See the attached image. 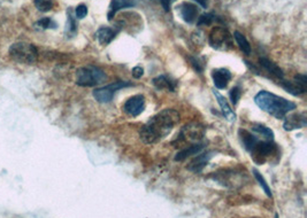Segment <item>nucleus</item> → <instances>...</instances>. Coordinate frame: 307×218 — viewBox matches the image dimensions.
<instances>
[{
    "label": "nucleus",
    "mask_w": 307,
    "mask_h": 218,
    "mask_svg": "<svg viewBox=\"0 0 307 218\" xmlns=\"http://www.w3.org/2000/svg\"><path fill=\"white\" fill-rule=\"evenodd\" d=\"M10 56L15 62L23 64H32L38 59V51L32 44L15 43L10 47Z\"/></svg>",
    "instance_id": "nucleus-4"
},
{
    "label": "nucleus",
    "mask_w": 307,
    "mask_h": 218,
    "mask_svg": "<svg viewBox=\"0 0 307 218\" xmlns=\"http://www.w3.org/2000/svg\"><path fill=\"white\" fill-rule=\"evenodd\" d=\"M214 181H216L221 184V185H224L226 187H235L237 184H240L242 185V179L240 177L238 174H236V172L230 171L228 174L227 170H224V172H216V175H214Z\"/></svg>",
    "instance_id": "nucleus-11"
},
{
    "label": "nucleus",
    "mask_w": 307,
    "mask_h": 218,
    "mask_svg": "<svg viewBox=\"0 0 307 218\" xmlns=\"http://www.w3.org/2000/svg\"><path fill=\"white\" fill-rule=\"evenodd\" d=\"M212 78L216 87L220 90L226 89L228 83L230 82V79H232V72H230L228 69L224 68L216 69V70H213L212 72Z\"/></svg>",
    "instance_id": "nucleus-12"
},
{
    "label": "nucleus",
    "mask_w": 307,
    "mask_h": 218,
    "mask_svg": "<svg viewBox=\"0 0 307 218\" xmlns=\"http://www.w3.org/2000/svg\"><path fill=\"white\" fill-rule=\"evenodd\" d=\"M253 218H258V217H253Z\"/></svg>",
    "instance_id": "nucleus-34"
},
{
    "label": "nucleus",
    "mask_w": 307,
    "mask_h": 218,
    "mask_svg": "<svg viewBox=\"0 0 307 218\" xmlns=\"http://www.w3.org/2000/svg\"><path fill=\"white\" fill-rule=\"evenodd\" d=\"M132 76L135 78H140L142 76H143V74H144V69L142 68V67H140V66H137V67H135L132 69Z\"/></svg>",
    "instance_id": "nucleus-31"
},
{
    "label": "nucleus",
    "mask_w": 307,
    "mask_h": 218,
    "mask_svg": "<svg viewBox=\"0 0 307 218\" xmlns=\"http://www.w3.org/2000/svg\"><path fill=\"white\" fill-rule=\"evenodd\" d=\"M204 148H205V144L204 143H198V144L190 145V146H188L186 148L181 149V151H180L178 154H176L175 161H183V160H186V158H189V156L197 155Z\"/></svg>",
    "instance_id": "nucleus-15"
},
{
    "label": "nucleus",
    "mask_w": 307,
    "mask_h": 218,
    "mask_svg": "<svg viewBox=\"0 0 307 218\" xmlns=\"http://www.w3.org/2000/svg\"><path fill=\"white\" fill-rule=\"evenodd\" d=\"M278 147L276 145L273 144V141H258L256 144V146L251 149V158L253 159L256 163L264 164L266 161L270 159V156L274 155Z\"/></svg>",
    "instance_id": "nucleus-6"
},
{
    "label": "nucleus",
    "mask_w": 307,
    "mask_h": 218,
    "mask_svg": "<svg viewBox=\"0 0 307 218\" xmlns=\"http://www.w3.org/2000/svg\"><path fill=\"white\" fill-rule=\"evenodd\" d=\"M107 76L100 68L88 66L80 68L76 71V84L83 87H91L99 85L106 80Z\"/></svg>",
    "instance_id": "nucleus-3"
},
{
    "label": "nucleus",
    "mask_w": 307,
    "mask_h": 218,
    "mask_svg": "<svg viewBox=\"0 0 307 218\" xmlns=\"http://www.w3.org/2000/svg\"><path fill=\"white\" fill-rule=\"evenodd\" d=\"M180 11H181L183 20L186 23H192L194 22L196 18H197L198 9L197 6L194 5V3L183 2L182 5L180 6Z\"/></svg>",
    "instance_id": "nucleus-16"
},
{
    "label": "nucleus",
    "mask_w": 307,
    "mask_h": 218,
    "mask_svg": "<svg viewBox=\"0 0 307 218\" xmlns=\"http://www.w3.org/2000/svg\"><path fill=\"white\" fill-rule=\"evenodd\" d=\"M240 95H242V91L238 86L234 87V89L230 91V99H232V102L234 105H237V103H238Z\"/></svg>",
    "instance_id": "nucleus-29"
},
{
    "label": "nucleus",
    "mask_w": 307,
    "mask_h": 218,
    "mask_svg": "<svg viewBox=\"0 0 307 218\" xmlns=\"http://www.w3.org/2000/svg\"><path fill=\"white\" fill-rule=\"evenodd\" d=\"M132 85V84L129 82H116V83L110 84V85L100 87V89H96L94 91V97L98 102L108 103L112 101L115 92L124 89V87H128Z\"/></svg>",
    "instance_id": "nucleus-8"
},
{
    "label": "nucleus",
    "mask_w": 307,
    "mask_h": 218,
    "mask_svg": "<svg viewBox=\"0 0 307 218\" xmlns=\"http://www.w3.org/2000/svg\"><path fill=\"white\" fill-rule=\"evenodd\" d=\"M213 154V152H206L202 153V154H199L197 158L191 161V163L188 166V169L194 172H200L204 169L206 164L208 163V161L212 159Z\"/></svg>",
    "instance_id": "nucleus-14"
},
{
    "label": "nucleus",
    "mask_w": 307,
    "mask_h": 218,
    "mask_svg": "<svg viewBox=\"0 0 307 218\" xmlns=\"http://www.w3.org/2000/svg\"><path fill=\"white\" fill-rule=\"evenodd\" d=\"M252 172H253V175H254V177H256V181L259 182L260 186L262 187V190L264 191V193L267 194V197H268V198H273V194H272V191H270V186H268L267 182L264 181V178L262 177V174H260V172H259L258 170H256V169H253Z\"/></svg>",
    "instance_id": "nucleus-24"
},
{
    "label": "nucleus",
    "mask_w": 307,
    "mask_h": 218,
    "mask_svg": "<svg viewBox=\"0 0 307 218\" xmlns=\"http://www.w3.org/2000/svg\"><path fill=\"white\" fill-rule=\"evenodd\" d=\"M136 2L134 0H112L110 6V13H108V20L110 21L113 18L116 11L124 8H128V7H134Z\"/></svg>",
    "instance_id": "nucleus-17"
},
{
    "label": "nucleus",
    "mask_w": 307,
    "mask_h": 218,
    "mask_svg": "<svg viewBox=\"0 0 307 218\" xmlns=\"http://www.w3.org/2000/svg\"><path fill=\"white\" fill-rule=\"evenodd\" d=\"M234 37H235V39L237 41V44H238V46H240V51L245 53L246 55L251 54V46H250V44H248L246 38H245L240 31H235V33H234Z\"/></svg>",
    "instance_id": "nucleus-23"
},
{
    "label": "nucleus",
    "mask_w": 307,
    "mask_h": 218,
    "mask_svg": "<svg viewBox=\"0 0 307 218\" xmlns=\"http://www.w3.org/2000/svg\"><path fill=\"white\" fill-rule=\"evenodd\" d=\"M306 124H307L306 113H296L286 117L283 126H284L286 131H292V130L305 128Z\"/></svg>",
    "instance_id": "nucleus-10"
},
{
    "label": "nucleus",
    "mask_w": 307,
    "mask_h": 218,
    "mask_svg": "<svg viewBox=\"0 0 307 218\" xmlns=\"http://www.w3.org/2000/svg\"><path fill=\"white\" fill-rule=\"evenodd\" d=\"M256 105L275 118H283L288 113L296 109V103L267 91H260L254 97Z\"/></svg>",
    "instance_id": "nucleus-2"
},
{
    "label": "nucleus",
    "mask_w": 307,
    "mask_h": 218,
    "mask_svg": "<svg viewBox=\"0 0 307 218\" xmlns=\"http://www.w3.org/2000/svg\"><path fill=\"white\" fill-rule=\"evenodd\" d=\"M205 137V128L199 123H190L184 126L178 138V145L198 144ZM189 145V146H190Z\"/></svg>",
    "instance_id": "nucleus-5"
},
{
    "label": "nucleus",
    "mask_w": 307,
    "mask_h": 218,
    "mask_svg": "<svg viewBox=\"0 0 307 218\" xmlns=\"http://www.w3.org/2000/svg\"><path fill=\"white\" fill-rule=\"evenodd\" d=\"M214 20H216V16L213 14H202L200 17L198 18L197 24L198 25H210Z\"/></svg>",
    "instance_id": "nucleus-28"
},
{
    "label": "nucleus",
    "mask_w": 307,
    "mask_h": 218,
    "mask_svg": "<svg viewBox=\"0 0 307 218\" xmlns=\"http://www.w3.org/2000/svg\"><path fill=\"white\" fill-rule=\"evenodd\" d=\"M180 114L175 109H164L150 118L140 129V139L145 144H156L167 137L178 124Z\"/></svg>",
    "instance_id": "nucleus-1"
},
{
    "label": "nucleus",
    "mask_w": 307,
    "mask_h": 218,
    "mask_svg": "<svg viewBox=\"0 0 307 218\" xmlns=\"http://www.w3.org/2000/svg\"><path fill=\"white\" fill-rule=\"evenodd\" d=\"M153 85H154L158 90H170L172 92L175 91V83L172 82L170 78H168L167 76H159L152 80Z\"/></svg>",
    "instance_id": "nucleus-20"
},
{
    "label": "nucleus",
    "mask_w": 307,
    "mask_h": 218,
    "mask_svg": "<svg viewBox=\"0 0 307 218\" xmlns=\"http://www.w3.org/2000/svg\"><path fill=\"white\" fill-rule=\"evenodd\" d=\"M34 25L38 26V28H42V29H56L58 26L56 23L50 17L42 18V20L38 21Z\"/></svg>",
    "instance_id": "nucleus-27"
},
{
    "label": "nucleus",
    "mask_w": 307,
    "mask_h": 218,
    "mask_svg": "<svg viewBox=\"0 0 307 218\" xmlns=\"http://www.w3.org/2000/svg\"><path fill=\"white\" fill-rule=\"evenodd\" d=\"M174 1H175V0H160L161 5H162L164 9L166 10V11H170V6H172V3L174 2Z\"/></svg>",
    "instance_id": "nucleus-32"
},
{
    "label": "nucleus",
    "mask_w": 307,
    "mask_h": 218,
    "mask_svg": "<svg viewBox=\"0 0 307 218\" xmlns=\"http://www.w3.org/2000/svg\"><path fill=\"white\" fill-rule=\"evenodd\" d=\"M194 1L199 3V5H200L202 8H206V7H207V0H194Z\"/></svg>",
    "instance_id": "nucleus-33"
},
{
    "label": "nucleus",
    "mask_w": 307,
    "mask_h": 218,
    "mask_svg": "<svg viewBox=\"0 0 307 218\" xmlns=\"http://www.w3.org/2000/svg\"><path fill=\"white\" fill-rule=\"evenodd\" d=\"M144 108H145V98L140 94L134 95V97L128 99L124 106V112L132 117H136L138 115H140L144 112Z\"/></svg>",
    "instance_id": "nucleus-9"
},
{
    "label": "nucleus",
    "mask_w": 307,
    "mask_h": 218,
    "mask_svg": "<svg viewBox=\"0 0 307 218\" xmlns=\"http://www.w3.org/2000/svg\"><path fill=\"white\" fill-rule=\"evenodd\" d=\"M210 44L213 48L227 51L232 47V36L224 28L216 26L210 34Z\"/></svg>",
    "instance_id": "nucleus-7"
},
{
    "label": "nucleus",
    "mask_w": 307,
    "mask_h": 218,
    "mask_svg": "<svg viewBox=\"0 0 307 218\" xmlns=\"http://www.w3.org/2000/svg\"><path fill=\"white\" fill-rule=\"evenodd\" d=\"M78 31V26H76V22L74 20V17L72 16L70 10L68 11V21H67V25H66V33L69 34V36H74V34Z\"/></svg>",
    "instance_id": "nucleus-26"
},
{
    "label": "nucleus",
    "mask_w": 307,
    "mask_h": 218,
    "mask_svg": "<svg viewBox=\"0 0 307 218\" xmlns=\"http://www.w3.org/2000/svg\"><path fill=\"white\" fill-rule=\"evenodd\" d=\"M282 85L288 92H289V93L294 94V95H299L306 92V87L300 85V84L296 82V80H294V82L282 80Z\"/></svg>",
    "instance_id": "nucleus-22"
},
{
    "label": "nucleus",
    "mask_w": 307,
    "mask_h": 218,
    "mask_svg": "<svg viewBox=\"0 0 307 218\" xmlns=\"http://www.w3.org/2000/svg\"><path fill=\"white\" fill-rule=\"evenodd\" d=\"M75 15L78 18H84L88 15V7L86 5H78L75 9Z\"/></svg>",
    "instance_id": "nucleus-30"
},
{
    "label": "nucleus",
    "mask_w": 307,
    "mask_h": 218,
    "mask_svg": "<svg viewBox=\"0 0 307 218\" xmlns=\"http://www.w3.org/2000/svg\"><path fill=\"white\" fill-rule=\"evenodd\" d=\"M115 36H116V31L112 28H106V26H102L96 33V37H97L98 41L102 45L110 44L114 39Z\"/></svg>",
    "instance_id": "nucleus-18"
},
{
    "label": "nucleus",
    "mask_w": 307,
    "mask_h": 218,
    "mask_svg": "<svg viewBox=\"0 0 307 218\" xmlns=\"http://www.w3.org/2000/svg\"><path fill=\"white\" fill-rule=\"evenodd\" d=\"M251 129H252V131H254L256 133V135L264 138V140L273 141L274 132L272 131L270 128H267V126H264V125L260 124V123H254V124H252Z\"/></svg>",
    "instance_id": "nucleus-21"
},
{
    "label": "nucleus",
    "mask_w": 307,
    "mask_h": 218,
    "mask_svg": "<svg viewBox=\"0 0 307 218\" xmlns=\"http://www.w3.org/2000/svg\"><path fill=\"white\" fill-rule=\"evenodd\" d=\"M259 62L264 69H266L268 72H270L272 75L276 76V77L282 79L283 76H284V74H283V71H282V69L280 68L278 64H275L274 62H272V61L266 59V57H262V59L259 60Z\"/></svg>",
    "instance_id": "nucleus-19"
},
{
    "label": "nucleus",
    "mask_w": 307,
    "mask_h": 218,
    "mask_svg": "<svg viewBox=\"0 0 307 218\" xmlns=\"http://www.w3.org/2000/svg\"><path fill=\"white\" fill-rule=\"evenodd\" d=\"M213 93H214V95H216L218 106H220V108L222 110V114H224L226 120L229 121V122L235 121L236 120V114L234 113V110L232 109V107H230V105L228 103L227 99H226L224 95L218 93V92L216 91V90L213 91Z\"/></svg>",
    "instance_id": "nucleus-13"
},
{
    "label": "nucleus",
    "mask_w": 307,
    "mask_h": 218,
    "mask_svg": "<svg viewBox=\"0 0 307 218\" xmlns=\"http://www.w3.org/2000/svg\"><path fill=\"white\" fill-rule=\"evenodd\" d=\"M53 5H54L53 0H34L36 8L40 11H43V13L51 10L53 8Z\"/></svg>",
    "instance_id": "nucleus-25"
}]
</instances>
